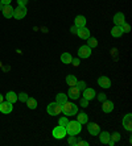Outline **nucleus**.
I'll return each mask as SVG.
<instances>
[{
  "label": "nucleus",
  "mask_w": 132,
  "mask_h": 146,
  "mask_svg": "<svg viewBox=\"0 0 132 146\" xmlns=\"http://www.w3.org/2000/svg\"><path fill=\"white\" fill-rule=\"evenodd\" d=\"M99 141L102 143H107L110 141V133L109 132H99Z\"/></svg>",
  "instance_id": "nucleus-23"
},
{
  "label": "nucleus",
  "mask_w": 132,
  "mask_h": 146,
  "mask_svg": "<svg viewBox=\"0 0 132 146\" xmlns=\"http://www.w3.org/2000/svg\"><path fill=\"white\" fill-rule=\"evenodd\" d=\"M123 126H124V129H127L128 132L132 130V115L131 113H127V115L123 117V121H122Z\"/></svg>",
  "instance_id": "nucleus-8"
},
{
  "label": "nucleus",
  "mask_w": 132,
  "mask_h": 146,
  "mask_svg": "<svg viewBox=\"0 0 132 146\" xmlns=\"http://www.w3.org/2000/svg\"><path fill=\"white\" fill-rule=\"evenodd\" d=\"M25 16H27V7L17 5V8H13V17L16 20H21Z\"/></svg>",
  "instance_id": "nucleus-4"
},
{
  "label": "nucleus",
  "mask_w": 132,
  "mask_h": 146,
  "mask_svg": "<svg viewBox=\"0 0 132 146\" xmlns=\"http://www.w3.org/2000/svg\"><path fill=\"white\" fill-rule=\"evenodd\" d=\"M29 0H17V5H24V7H27V4Z\"/></svg>",
  "instance_id": "nucleus-35"
},
{
  "label": "nucleus",
  "mask_w": 132,
  "mask_h": 146,
  "mask_svg": "<svg viewBox=\"0 0 132 146\" xmlns=\"http://www.w3.org/2000/svg\"><path fill=\"white\" fill-rule=\"evenodd\" d=\"M90 55H91V48H88L87 45H83V46L78 49V58L85 59V58H88Z\"/></svg>",
  "instance_id": "nucleus-5"
},
{
  "label": "nucleus",
  "mask_w": 132,
  "mask_h": 146,
  "mask_svg": "<svg viewBox=\"0 0 132 146\" xmlns=\"http://www.w3.org/2000/svg\"><path fill=\"white\" fill-rule=\"evenodd\" d=\"M28 98H29V95H28L27 92H21V94H19V95H17V100H20V102H23V103L27 102Z\"/></svg>",
  "instance_id": "nucleus-28"
},
{
  "label": "nucleus",
  "mask_w": 132,
  "mask_h": 146,
  "mask_svg": "<svg viewBox=\"0 0 132 146\" xmlns=\"http://www.w3.org/2000/svg\"><path fill=\"white\" fill-rule=\"evenodd\" d=\"M3 7H4V5H3V4H1V1H0V11L3 9Z\"/></svg>",
  "instance_id": "nucleus-41"
},
{
  "label": "nucleus",
  "mask_w": 132,
  "mask_h": 146,
  "mask_svg": "<svg viewBox=\"0 0 132 146\" xmlns=\"http://www.w3.org/2000/svg\"><path fill=\"white\" fill-rule=\"evenodd\" d=\"M0 1H1V4H3V5H9L12 0H0Z\"/></svg>",
  "instance_id": "nucleus-38"
},
{
  "label": "nucleus",
  "mask_w": 132,
  "mask_h": 146,
  "mask_svg": "<svg viewBox=\"0 0 132 146\" xmlns=\"http://www.w3.org/2000/svg\"><path fill=\"white\" fill-rule=\"evenodd\" d=\"M95 96H96V92H95L94 88H87V87H86V88L83 90V96H82V98L87 99L88 102H90V100H92Z\"/></svg>",
  "instance_id": "nucleus-12"
},
{
  "label": "nucleus",
  "mask_w": 132,
  "mask_h": 146,
  "mask_svg": "<svg viewBox=\"0 0 132 146\" xmlns=\"http://www.w3.org/2000/svg\"><path fill=\"white\" fill-rule=\"evenodd\" d=\"M69 121H70V120H69L68 117L65 116V117H61V119L58 120V125H60V126H62V128H65V129H66V126H68Z\"/></svg>",
  "instance_id": "nucleus-27"
},
{
  "label": "nucleus",
  "mask_w": 132,
  "mask_h": 146,
  "mask_svg": "<svg viewBox=\"0 0 132 146\" xmlns=\"http://www.w3.org/2000/svg\"><path fill=\"white\" fill-rule=\"evenodd\" d=\"M98 100L99 102H105V100H107V98H106V94H98Z\"/></svg>",
  "instance_id": "nucleus-33"
},
{
  "label": "nucleus",
  "mask_w": 132,
  "mask_h": 146,
  "mask_svg": "<svg viewBox=\"0 0 132 146\" xmlns=\"http://www.w3.org/2000/svg\"><path fill=\"white\" fill-rule=\"evenodd\" d=\"M68 98H70V99H73V100H77V99H79V95H81V91L75 87V86H71L70 88H69V91H68Z\"/></svg>",
  "instance_id": "nucleus-10"
},
{
  "label": "nucleus",
  "mask_w": 132,
  "mask_h": 146,
  "mask_svg": "<svg viewBox=\"0 0 132 146\" xmlns=\"http://www.w3.org/2000/svg\"><path fill=\"white\" fill-rule=\"evenodd\" d=\"M75 87H77L79 91H83V90L86 88V82L85 80H78L77 84H75Z\"/></svg>",
  "instance_id": "nucleus-29"
},
{
  "label": "nucleus",
  "mask_w": 132,
  "mask_h": 146,
  "mask_svg": "<svg viewBox=\"0 0 132 146\" xmlns=\"http://www.w3.org/2000/svg\"><path fill=\"white\" fill-rule=\"evenodd\" d=\"M110 139L114 141V142H118L119 139H120V133L115 132V133H112V134H110Z\"/></svg>",
  "instance_id": "nucleus-30"
},
{
  "label": "nucleus",
  "mask_w": 132,
  "mask_h": 146,
  "mask_svg": "<svg viewBox=\"0 0 132 146\" xmlns=\"http://www.w3.org/2000/svg\"><path fill=\"white\" fill-rule=\"evenodd\" d=\"M74 25L77 28L86 27V17L82 16V15H78V16L75 17V20H74Z\"/></svg>",
  "instance_id": "nucleus-17"
},
{
  "label": "nucleus",
  "mask_w": 132,
  "mask_h": 146,
  "mask_svg": "<svg viewBox=\"0 0 132 146\" xmlns=\"http://www.w3.org/2000/svg\"><path fill=\"white\" fill-rule=\"evenodd\" d=\"M61 61H62V63H65V65H70L71 61H73V57H71L70 53H62Z\"/></svg>",
  "instance_id": "nucleus-21"
},
{
  "label": "nucleus",
  "mask_w": 132,
  "mask_h": 146,
  "mask_svg": "<svg viewBox=\"0 0 132 146\" xmlns=\"http://www.w3.org/2000/svg\"><path fill=\"white\" fill-rule=\"evenodd\" d=\"M87 132L91 134V136H98L99 132H101V128H99L98 124L95 122H88L87 124Z\"/></svg>",
  "instance_id": "nucleus-9"
},
{
  "label": "nucleus",
  "mask_w": 132,
  "mask_h": 146,
  "mask_svg": "<svg viewBox=\"0 0 132 146\" xmlns=\"http://www.w3.org/2000/svg\"><path fill=\"white\" fill-rule=\"evenodd\" d=\"M87 46L88 48H96V46H98V40L95 37H88L87 38Z\"/></svg>",
  "instance_id": "nucleus-26"
},
{
  "label": "nucleus",
  "mask_w": 132,
  "mask_h": 146,
  "mask_svg": "<svg viewBox=\"0 0 132 146\" xmlns=\"http://www.w3.org/2000/svg\"><path fill=\"white\" fill-rule=\"evenodd\" d=\"M1 12H3V16L5 17V19H11V17H13V8L9 5H4L3 9H1Z\"/></svg>",
  "instance_id": "nucleus-16"
},
{
  "label": "nucleus",
  "mask_w": 132,
  "mask_h": 146,
  "mask_svg": "<svg viewBox=\"0 0 132 146\" xmlns=\"http://www.w3.org/2000/svg\"><path fill=\"white\" fill-rule=\"evenodd\" d=\"M71 63H73V66H74V67H78V66H79V58H73Z\"/></svg>",
  "instance_id": "nucleus-36"
},
{
  "label": "nucleus",
  "mask_w": 132,
  "mask_h": 146,
  "mask_svg": "<svg viewBox=\"0 0 132 146\" xmlns=\"http://www.w3.org/2000/svg\"><path fill=\"white\" fill-rule=\"evenodd\" d=\"M77 31H78V28L75 27V25H73V27L70 28V32H71L73 34H77Z\"/></svg>",
  "instance_id": "nucleus-37"
},
{
  "label": "nucleus",
  "mask_w": 132,
  "mask_h": 146,
  "mask_svg": "<svg viewBox=\"0 0 132 146\" xmlns=\"http://www.w3.org/2000/svg\"><path fill=\"white\" fill-rule=\"evenodd\" d=\"M46 111H48V113L50 116H58L60 113L62 112V106H60L58 103H50L49 106L46 107Z\"/></svg>",
  "instance_id": "nucleus-3"
},
{
  "label": "nucleus",
  "mask_w": 132,
  "mask_h": 146,
  "mask_svg": "<svg viewBox=\"0 0 132 146\" xmlns=\"http://www.w3.org/2000/svg\"><path fill=\"white\" fill-rule=\"evenodd\" d=\"M77 82H78V79L75 78L74 75H68V76H66V83H68L69 86H75L77 84Z\"/></svg>",
  "instance_id": "nucleus-25"
},
{
  "label": "nucleus",
  "mask_w": 132,
  "mask_h": 146,
  "mask_svg": "<svg viewBox=\"0 0 132 146\" xmlns=\"http://www.w3.org/2000/svg\"><path fill=\"white\" fill-rule=\"evenodd\" d=\"M77 36L79 38H82V40H87L88 37H90V31H88L86 27H82V28H78L77 31Z\"/></svg>",
  "instance_id": "nucleus-11"
},
{
  "label": "nucleus",
  "mask_w": 132,
  "mask_h": 146,
  "mask_svg": "<svg viewBox=\"0 0 132 146\" xmlns=\"http://www.w3.org/2000/svg\"><path fill=\"white\" fill-rule=\"evenodd\" d=\"M25 103H27V106H28V108L29 109H36L37 108V100H36V99L28 98V100Z\"/></svg>",
  "instance_id": "nucleus-24"
},
{
  "label": "nucleus",
  "mask_w": 132,
  "mask_h": 146,
  "mask_svg": "<svg viewBox=\"0 0 132 146\" xmlns=\"http://www.w3.org/2000/svg\"><path fill=\"white\" fill-rule=\"evenodd\" d=\"M122 31H123V33H129V32H131V27H129L127 23H124V24L122 25Z\"/></svg>",
  "instance_id": "nucleus-31"
},
{
  "label": "nucleus",
  "mask_w": 132,
  "mask_h": 146,
  "mask_svg": "<svg viewBox=\"0 0 132 146\" xmlns=\"http://www.w3.org/2000/svg\"><path fill=\"white\" fill-rule=\"evenodd\" d=\"M124 23H125L124 15H123L122 12H118V13H115V16H114V24L118 25V27H122Z\"/></svg>",
  "instance_id": "nucleus-14"
},
{
  "label": "nucleus",
  "mask_w": 132,
  "mask_h": 146,
  "mask_svg": "<svg viewBox=\"0 0 132 146\" xmlns=\"http://www.w3.org/2000/svg\"><path fill=\"white\" fill-rule=\"evenodd\" d=\"M111 36L115 38H119L123 36V31H122V27H118V25H115V27L111 29Z\"/></svg>",
  "instance_id": "nucleus-18"
},
{
  "label": "nucleus",
  "mask_w": 132,
  "mask_h": 146,
  "mask_svg": "<svg viewBox=\"0 0 132 146\" xmlns=\"http://www.w3.org/2000/svg\"><path fill=\"white\" fill-rule=\"evenodd\" d=\"M52 134H53V137H54L56 139H62L64 137H66V129L58 125V126H56L54 129H53Z\"/></svg>",
  "instance_id": "nucleus-6"
},
{
  "label": "nucleus",
  "mask_w": 132,
  "mask_h": 146,
  "mask_svg": "<svg viewBox=\"0 0 132 146\" xmlns=\"http://www.w3.org/2000/svg\"><path fill=\"white\" fill-rule=\"evenodd\" d=\"M5 100L9 102V103H12V104H15V103L17 102V94L13 92V91H9L7 95H5Z\"/></svg>",
  "instance_id": "nucleus-20"
},
{
  "label": "nucleus",
  "mask_w": 132,
  "mask_h": 146,
  "mask_svg": "<svg viewBox=\"0 0 132 146\" xmlns=\"http://www.w3.org/2000/svg\"><path fill=\"white\" fill-rule=\"evenodd\" d=\"M81 106L83 107V108L88 106V100H87V99H85V98H82V99H81Z\"/></svg>",
  "instance_id": "nucleus-34"
},
{
  "label": "nucleus",
  "mask_w": 132,
  "mask_h": 146,
  "mask_svg": "<svg viewBox=\"0 0 132 146\" xmlns=\"http://www.w3.org/2000/svg\"><path fill=\"white\" fill-rule=\"evenodd\" d=\"M1 102H4V96L0 94V103H1Z\"/></svg>",
  "instance_id": "nucleus-40"
},
{
  "label": "nucleus",
  "mask_w": 132,
  "mask_h": 146,
  "mask_svg": "<svg viewBox=\"0 0 132 146\" xmlns=\"http://www.w3.org/2000/svg\"><path fill=\"white\" fill-rule=\"evenodd\" d=\"M82 130V124L81 122H78L77 120L75 121H69L68 126H66V134L69 136H78Z\"/></svg>",
  "instance_id": "nucleus-1"
},
{
  "label": "nucleus",
  "mask_w": 132,
  "mask_h": 146,
  "mask_svg": "<svg viewBox=\"0 0 132 146\" xmlns=\"http://www.w3.org/2000/svg\"><path fill=\"white\" fill-rule=\"evenodd\" d=\"M68 142L70 143V145L75 146V145H77L78 141H77V138H75V136H70V137H69V141H68Z\"/></svg>",
  "instance_id": "nucleus-32"
},
{
  "label": "nucleus",
  "mask_w": 132,
  "mask_h": 146,
  "mask_svg": "<svg viewBox=\"0 0 132 146\" xmlns=\"http://www.w3.org/2000/svg\"><path fill=\"white\" fill-rule=\"evenodd\" d=\"M77 145H79V146H88V142H86V141H79V142H77Z\"/></svg>",
  "instance_id": "nucleus-39"
},
{
  "label": "nucleus",
  "mask_w": 132,
  "mask_h": 146,
  "mask_svg": "<svg viewBox=\"0 0 132 146\" xmlns=\"http://www.w3.org/2000/svg\"><path fill=\"white\" fill-rule=\"evenodd\" d=\"M102 109H103V112L105 113H110L114 111V103L110 102V100H105V102H102Z\"/></svg>",
  "instance_id": "nucleus-15"
},
{
  "label": "nucleus",
  "mask_w": 132,
  "mask_h": 146,
  "mask_svg": "<svg viewBox=\"0 0 132 146\" xmlns=\"http://www.w3.org/2000/svg\"><path fill=\"white\" fill-rule=\"evenodd\" d=\"M12 109H13V106H12V103L9 102H1L0 103V112L4 113V115H8V113L12 112Z\"/></svg>",
  "instance_id": "nucleus-7"
},
{
  "label": "nucleus",
  "mask_w": 132,
  "mask_h": 146,
  "mask_svg": "<svg viewBox=\"0 0 132 146\" xmlns=\"http://www.w3.org/2000/svg\"><path fill=\"white\" fill-rule=\"evenodd\" d=\"M77 121H78V122H81L82 125H83V124H87V121H88V116H87V113H85V112L78 113V116H77Z\"/></svg>",
  "instance_id": "nucleus-22"
},
{
  "label": "nucleus",
  "mask_w": 132,
  "mask_h": 146,
  "mask_svg": "<svg viewBox=\"0 0 132 146\" xmlns=\"http://www.w3.org/2000/svg\"><path fill=\"white\" fill-rule=\"evenodd\" d=\"M68 102V95L66 94H58L57 96H56V103H58L60 106H64L65 103Z\"/></svg>",
  "instance_id": "nucleus-19"
},
{
  "label": "nucleus",
  "mask_w": 132,
  "mask_h": 146,
  "mask_svg": "<svg viewBox=\"0 0 132 146\" xmlns=\"http://www.w3.org/2000/svg\"><path fill=\"white\" fill-rule=\"evenodd\" d=\"M62 112L66 116H74L78 113V106H75L74 103H71L68 100V102L62 106Z\"/></svg>",
  "instance_id": "nucleus-2"
},
{
  "label": "nucleus",
  "mask_w": 132,
  "mask_h": 146,
  "mask_svg": "<svg viewBox=\"0 0 132 146\" xmlns=\"http://www.w3.org/2000/svg\"><path fill=\"white\" fill-rule=\"evenodd\" d=\"M98 86L102 87V88H110L111 87V80L107 76H101L98 79Z\"/></svg>",
  "instance_id": "nucleus-13"
}]
</instances>
